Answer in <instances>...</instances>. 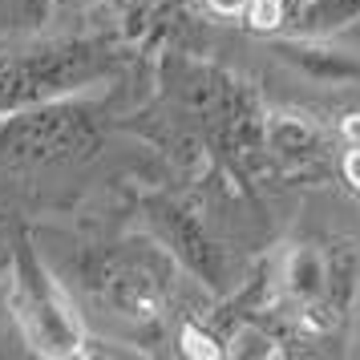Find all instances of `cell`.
<instances>
[{"label":"cell","instance_id":"cell-9","mask_svg":"<svg viewBox=\"0 0 360 360\" xmlns=\"http://www.w3.org/2000/svg\"><path fill=\"white\" fill-rule=\"evenodd\" d=\"M352 20H360V0H304L295 8L300 37H332Z\"/></svg>","mask_w":360,"mask_h":360},{"label":"cell","instance_id":"cell-3","mask_svg":"<svg viewBox=\"0 0 360 360\" xmlns=\"http://www.w3.org/2000/svg\"><path fill=\"white\" fill-rule=\"evenodd\" d=\"M98 146H101L98 110L77 101L73 94L0 114V158L13 166L85 162Z\"/></svg>","mask_w":360,"mask_h":360},{"label":"cell","instance_id":"cell-14","mask_svg":"<svg viewBox=\"0 0 360 360\" xmlns=\"http://www.w3.org/2000/svg\"><path fill=\"white\" fill-rule=\"evenodd\" d=\"M340 134H344V142L348 146H360V114H348L340 122Z\"/></svg>","mask_w":360,"mask_h":360},{"label":"cell","instance_id":"cell-11","mask_svg":"<svg viewBox=\"0 0 360 360\" xmlns=\"http://www.w3.org/2000/svg\"><path fill=\"white\" fill-rule=\"evenodd\" d=\"M182 348H186L191 356H219V348H211V340H207V336H202L195 324L182 328Z\"/></svg>","mask_w":360,"mask_h":360},{"label":"cell","instance_id":"cell-10","mask_svg":"<svg viewBox=\"0 0 360 360\" xmlns=\"http://www.w3.org/2000/svg\"><path fill=\"white\" fill-rule=\"evenodd\" d=\"M243 20L255 33H276L279 25L288 20V4H283V0H247Z\"/></svg>","mask_w":360,"mask_h":360},{"label":"cell","instance_id":"cell-6","mask_svg":"<svg viewBox=\"0 0 360 360\" xmlns=\"http://www.w3.org/2000/svg\"><path fill=\"white\" fill-rule=\"evenodd\" d=\"M276 57L300 69L316 85H356L360 82V57L324 45V37H295V41H276Z\"/></svg>","mask_w":360,"mask_h":360},{"label":"cell","instance_id":"cell-2","mask_svg":"<svg viewBox=\"0 0 360 360\" xmlns=\"http://www.w3.org/2000/svg\"><path fill=\"white\" fill-rule=\"evenodd\" d=\"M82 283L101 311L134 328H158L170 304V255L150 243L98 247L82 263Z\"/></svg>","mask_w":360,"mask_h":360},{"label":"cell","instance_id":"cell-7","mask_svg":"<svg viewBox=\"0 0 360 360\" xmlns=\"http://www.w3.org/2000/svg\"><path fill=\"white\" fill-rule=\"evenodd\" d=\"M283 283H288V292L295 295L304 320H316V316H324V324L336 320V311H328L332 308V271H328L324 251H316V247H295L292 255H288Z\"/></svg>","mask_w":360,"mask_h":360},{"label":"cell","instance_id":"cell-13","mask_svg":"<svg viewBox=\"0 0 360 360\" xmlns=\"http://www.w3.org/2000/svg\"><path fill=\"white\" fill-rule=\"evenodd\" d=\"M207 8H211L214 17H243L247 0H207Z\"/></svg>","mask_w":360,"mask_h":360},{"label":"cell","instance_id":"cell-1","mask_svg":"<svg viewBox=\"0 0 360 360\" xmlns=\"http://www.w3.org/2000/svg\"><path fill=\"white\" fill-rule=\"evenodd\" d=\"M114 69L117 53L105 41H89V37L0 45V114L82 94Z\"/></svg>","mask_w":360,"mask_h":360},{"label":"cell","instance_id":"cell-5","mask_svg":"<svg viewBox=\"0 0 360 360\" xmlns=\"http://www.w3.org/2000/svg\"><path fill=\"white\" fill-rule=\"evenodd\" d=\"M146 214L154 223V231H158V239H162L166 255H174L191 276H198L214 292L227 288L231 283L227 247L219 239H211V231L202 227V219L195 211H186L174 198H146Z\"/></svg>","mask_w":360,"mask_h":360},{"label":"cell","instance_id":"cell-4","mask_svg":"<svg viewBox=\"0 0 360 360\" xmlns=\"http://www.w3.org/2000/svg\"><path fill=\"white\" fill-rule=\"evenodd\" d=\"M8 304L17 316L25 340L41 356H77L85 344L82 316L73 308V295L49 276L45 259L37 255L29 239H20L13 255V279H8Z\"/></svg>","mask_w":360,"mask_h":360},{"label":"cell","instance_id":"cell-8","mask_svg":"<svg viewBox=\"0 0 360 360\" xmlns=\"http://www.w3.org/2000/svg\"><path fill=\"white\" fill-rule=\"evenodd\" d=\"M263 146H267V154H276L279 162L308 166L320 158L324 138L304 114H283L279 110V114L263 117Z\"/></svg>","mask_w":360,"mask_h":360},{"label":"cell","instance_id":"cell-15","mask_svg":"<svg viewBox=\"0 0 360 360\" xmlns=\"http://www.w3.org/2000/svg\"><path fill=\"white\" fill-rule=\"evenodd\" d=\"M20 4H25V17L29 20H45L53 8V0H20Z\"/></svg>","mask_w":360,"mask_h":360},{"label":"cell","instance_id":"cell-12","mask_svg":"<svg viewBox=\"0 0 360 360\" xmlns=\"http://www.w3.org/2000/svg\"><path fill=\"white\" fill-rule=\"evenodd\" d=\"M340 170H344V179H348V182H352V186L360 191V146H348V154H344Z\"/></svg>","mask_w":360,"mask_h":360}]
</instances>
